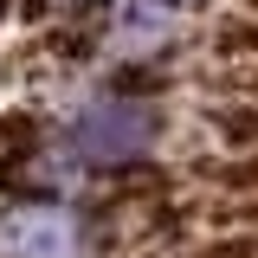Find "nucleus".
Masks as SVG:
<instances>
[{"label":"nucleus","instance_id":"1","mask_svg":"<svg viewBox=\"0 0 258 258\" xmlns=\"http://www.w3.org/2000/svg\"><path fill=\"white\" fill-rule=\"evenodd\" d=\"M78 220L64 207H20L0 220V258H78Z\"/></svg>","mask_w":258,"mask_h":258},{"label":"nucleus","instance_id":"2","mask_svg":"<svg viewBox=\"0 0 258 258\" xmlns=\"http://www.w3.org/2000/svg\"><path fill=\"white\" fill-rule=\"evenodd\" d=\"M78 142L103 161H129V155H142L155 142V110H142V103H103V110H91L78 123Z\"/></svg>","mask_w":258,"mask_h":258},{"label":"nucleus","instance_id":"3","mask_svg":"<svg viewBox=\"0 0 258 258\" xmlns=\"http://www.w3.org/2000/svg\"><path fill=\"white\" fill-rule=\"evenodd\" d=\"M213 123H220V136H226V142H239V149H258V103H239V110H220Z\"/></svg>","mask_w":258,"mask_h":258},{"label":"nucleus","instance_id":"4","mask_svg":"<svg viewBox=\"0 0 258 258\" xmlns=\"http://www.w3.org/2000/svg\"><path fill=\"white\" fill-rule=\"evenodd\" d=\"M226 187H258V149L252 155H239V161H226V168H213Z\"/></svg>","mask_w":258,"mask_h":258},{"label":"nucleus","instance_id":"5","mask_svg":"<svg viewBox=\"0 0 258 258\" xmlns=\"http://www.w3.org/2000/svg\"><path fill=\"white\" fill-rule=\"evenodd\" d=\"M220 45L226 52H258V26H220Z\"/></svg>","mask_w":258,"mask_h":258},{"label":"nucleus","instance_id":"6","mask_svg":"<svg viewBox=\"0 0 258 258\" xmlns=\"http://www.w3.org/2000/svg\"><path fill=\"white\" fill-rule=\"evenodd\" d=\"M245 91H252V97H258V64H252V71H245Z\"/></svg>","mask_w":258,"mask_h":258},{"label":"nucleus","instance_id":"7","mask_svg":"<svg viewBox=\"0 0 258 258\" xmlns=\"http://www.w3.org/2000/svg\"><path fill=\"white\" fill-rule=\"evenodd\" d=\"M252 13H258V0H252Z\"/></svg>","mask_w":258,"mask_h":258}]
</instances>
